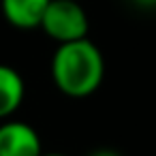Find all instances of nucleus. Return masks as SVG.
<instances>
[{"label": "nucleus", "mask_w": 156, "mask_h": 156, "mask_svg": "<svg viewBox=\"0 0 156 156\" xmlns=\"http://www.w3.org/2000/svg\"><path fill=\"white\" fill-rule=\"evenodd\" d=\"M49 0H0L5 20L20 30H34L41 26Z\"/></svg>", "instance_id": "4"}, {"label": "nucleus", "mask_w": 156, "mask_h": 156, "mask_svg": "<svg viewBox=\"0 0 156 156\" xmlns=\"http://www.w3.org/2000/svg\"><path fill=\"white\" fill-rule=\"evenodd\" d=\"M39 28L60 45L86 39L90 22L88 13L77 0H49Z\"/></svg>", "instance_id": "2"}, {"label": "nucleus", "mask_w": 156, "mask_h": 156, "mask_svg": "<svg viewBox=\"0 0 156 156\" xmlns=\"http://www.w3.org/2000/svg\"><path fill=\"white\" fill-rule=\"evenodd\" d=\"M26 96V83L17 69L0 64V120L11 118Z\"/></svg>", "instance_id": "5"}, {"label": "nucleus", "mask_w": 156, "mask_h": 156, "mask_svg": "<svg viewBox=\"0 0 156 156\" xmlns=\"http://www.w3.org/2000/svg\"><path fill=\"white\" fill-rule=\"evenodd\" d=\"M41 156H66V154H56V152H51V154H41Z\"/></svg>", "instance_id": "8"}, {"label": "nucleus", "mask_w": 156, "mask_h": 156, "mask_svg": "<svg viewBox=\"0 0 156 156\" xmlns=\"http://www.w3.org/2000/svg\"><path fill=\"white\" fill-rule=\"evenodd\" d=\"M105 75L101 49L86 37L60 43L51 58V79L56 88L71 98H86L98 90Z\"/></svg>", "instance_id": "1"}, {"label": "nucleus", "mask_w": 156, "mask_h": 156, "mask_svg": "<svg viewBox=\"0 0 156 156\" xmlns=\"http://www.w3.org/2000/svg\"><path fill=\"white\" fill-rule=\"evenodd\" d=\"M43 145L39 133L20 120L0 124V156H41Z\"/></svg>", "instance_id": "3"}, {"label": "nucleus", "mask_w": 156, "mask_h": 156, "mask_svg": "<svg viewBox=\"0 0 156 156\" xmlns=\"http://www.w3.org/2000/svg\"><path fill=\"white\" fill-rule=\"evenodd\" d=\"M133 2L141 9H156V0H133Z\"/></svg>", "instance_id": "7"}, {"label": "nucleus", "mask_w": 156, "mask_h": 156, "mask_svg": "<svg viewBox=\"0 0 156 156\" xmlns=\"http://www.w3.org/2000/svg\"><path fill=\"white\" fill-rule=\"evenodd\" d=\"M88 156H122V154H118L115 150H107V147H103V150H94V152L88 154Z\"/></svg>", "instance_id": "6"}]
</instances>
